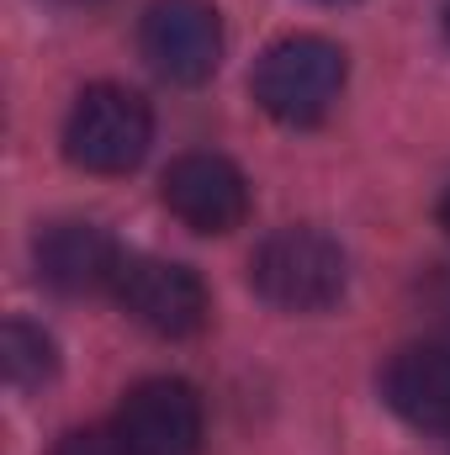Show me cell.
<instances>
[{
  "mask_svg": "<svg viewBox=\"0 0 450 455\" xmlns=\"http://www.w3.org/2000/svg\"><path fill=\"white\" fill-rule=\"evenodd\" d=\"M344 48L318 37V32H292L281 43H270L254 64V101L260 112L276 116L281 127H318L344 96Z\"/></svg>",
  "mask_w": 450,
  "mask_h": 455,
  "instance_id": "obj_1",
  "label": "cell"
},
{
  "mask_svg": "<svg viewBox=\"0 0 450 455\" xmlns=\"http://www.w3.org/2000/svg\"><path fill=\"white\" fill-rule=\"evenodd\" d=\"M350 259L324 228H276L254 259H249V286L281 307V313H324L344 297Z\"/></svg>",
  "mask_w": 450,
  "mask_h": 455,
  "instance_id": "obj_2",
  "label": "cell"
},
{
  "mask_svg": "<svg viewBox=\"0 0 450 455\" xmlns=\"http://www.w3.org/2000/svg\"><path fill=\"white\" fill-rule=\"evenodd\" d=\"M154 143V112L127 85H91L64 116V154L91 175H127Z\"/></svg>",
  "mask_w": 450,
  "mask_h": 455,
  "instance_id": "obj_3",
  "label": "cell"
},
{
  "mask_svg": "<svg viewBox=\"0 0 450 455\" xmlns=\"http://www.w3.org/2000/svg\"><path fill=\"white\" fill-rule=\"evenodd\" d=\"M138 53L165 85H202L223 64V16L213 0H149Z\"/></svg>",
  "mask_w": 450,
  "mask_h": 455,
  "instance_id": "obj_4",
  "label": "cell"
},
{
  "mask_svg": "<svg viewBox=\"0 0 450 455\" xmlns=\"http://www.w3.org/2000/svg\"><path fill=\"white\" fill-rule=\"evenodd\" d=\"M117 302L122 313L154 334V339H191L213 318V297L191 265L159 259V254H127L117 275Z\"/></svg>",
  "mask_w": 450,
  "mask_h": 455,
  "instance_id": "obj_5",
  "label": "cell"
},
{
  "mask_svg": "<svg viewBox=\"0 0 450 455\" xmlns=\"http://www.w3.org/2000/svg\"><path fill=\"white\" fill-rule=\"evenodd\" d=\"M112 429L133 455H197L207 435V408L191 381L149 376L122 397Z\"/></svg>",
  "mask_w": 450,
  "mask_h": 455,
  "instance_id": "obj_6",
  "label": "cell"
},
{
  "mask_svg": "<svg viewBox=\"0 0 450 455\" xmlns=\"http://www.w3.org/2000/svg\"><path fill=\"white\" fill-rule=\"evenodd\" d=\"M159 196L191 233H233L249 218V180H244V170L233 159H223V154H213V148L181 154L165 170Z\"/></svg>",
  "mask_w": 450,
  "mask_h": 455,
  "instance_id": "obj_7",
  "label": "cell"
},
{
  "mask_svg": "<svg viewBox=\"0 0 450 455\" xmlns=\"http://www.w3.org/2000/svg\"><path fill=\"white\" fill-rule=\"evenodd\" d=\"M37 259V281L53 286L59 297H96V291H117V275L127 265L122 243L101 223L85 218H59L37 233L32 243Z\"/></svg>",
  "mask_w": 450,
  "mask_h": 455,
  "instance_id": "obj_8",
  "label": "cell"
},
{
  "mask_svg": "<svg viewBox=\"0 0 450 455\" xmlns=\"http://www.w3.org/2000/svg\"><path fill=\"white\" fill-rule=\"evenodd\" d=\"M382 397L403 424L424 435H450V344L424 339L398 349L382 371Z\"/></svg>",
  "mask_w": 450,
  "mask_h": 455,
  "instance_id": "obj_9",
  "label": "cell"
},
{
  "mask_svg": "<svg viewBox=\"0 0 450 455\" xmlns=\"http://www.w3.org/2000/svg\"><path fill=\"white\" fill-rule=\"evenodd\" d=\"M0 365H5V381L16 392H43L59 376V344L48 339L37 323L11 318L5 323V339H0Z\"/></svg>",
  "mask_w": 450,
  "mask_h": 455,
  "instance_id": "obj_10",
  "label": "cell"
},
{
  "mask_svg": "<svg viewBox=\"0 0 450 455\" xmlns=\"http://www.w3.org/2000/svg\"><path fill=\"white\" fill-rule=\"evenodd\" d=\"M53 455H133V451L122 445L117 429H69V435L53 445Z\"/></svg>",
  "mask_w": 450,
  "mask_h": 455,
  "instance_id": "obj_11",
  "label": "cell"
},
{
  "mask_svg": "<svg viewBox=\"0 0 450 455\" xmlns=\"http://www.w3.org/2000/svg\"><path fill=\"white\" fill-rule=\"evenodd\" d=\"M59 5H69V11H91V5H101V0H59Z\"/></svg>",
  "mask_w": 450,
  "mask_h": 455,
  "instance_id": "obj_12",
  "label": "cell"
},
{
  "mask_svg": "<svg viewBox=\"0 0 450 455\" xmlns=\"http://www.w3.org/2000/svg\"><path fill=\"white\" fill-rule=\"evenodd\" d=\"M440 228L450 233V191H446V202H440Z\"/></svg>",
  "mask_w": 450,
  "mask_h": 455,
  "instance_id": "obj_13",
  "label": "cell"
},
{
  "mask_svg": "<svg viewBox=\"0 0 450 455\" xmlns=\"http://www.w3.org/2000/svg\"><path fill=\"white\" fill-rule=\"evenodd\" d=\"M446 37H450V5H446Z\"/></svg>",
  "mask_w": 450,
  "mask_h": 455,
  "instance_id": "obj_14",
  "label": "cell"
},
{
  "mask_svg": "<svg viewBox=\"0 0 450 455\" xmlns=\"http://www.w3.org/2000/svg\"><path fill=\"white\" fill-rule=\"evenodd\" d=\"M324 5H344V0H324Z\"/></svg>",
  "mask_w": 450,
  "mask_h": 455,
  "instance_id": "obj_15",
  "label": "cell"
}]
</instances>
